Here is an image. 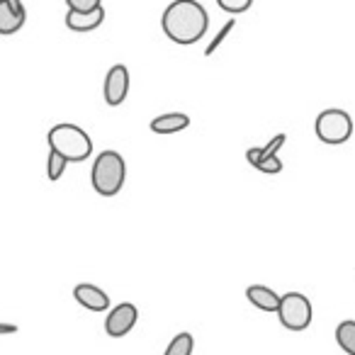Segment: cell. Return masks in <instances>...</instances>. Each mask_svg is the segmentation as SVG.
Masks as SVG:
<instances>
[{
    "instance_id": "1",
    "label": "cell",
    "mask_w": 355,
    "mask_h": 355,
    "mask_svg": "<svg viewBox=\"0 0 355 355\" xmlns=\"http://www.w3.org/2000/svg\"><path fill=\"white\" fill-rule=\"evenodd\" d=\"M161 27L171 42L190 46L198 44L207 35L209 15L198 0H173L171 6L163 10Z\"/></svg>"
},
{
    "instance_id": "2",
    "label": "cell",
    "mask_w": 355,
    "mask_h": 355,
    "mask_svg": "<svg viewBox=\"0 0 355 355\" xmlns=\"http://www.w3.org/2000/svg\"><path fill=\"white\" fill-rule=\"evenodd\" d=\"M46 139H49L51 151L59 153L66 163H80L85 158H90V153H93V139L78 124H56V127L49 129V137Z\"/></svg>"
},
{
    "instance_id": "3",
    "label": "cell",
    "mask_w": 355,
    "mask_h": 355,
    "mask_svg": "<svg viewBox=\"0 0 355 355\" xmlns=\"http://www.w3.org/2000/svg\"><path fill=\"white\" fill-rule=\"evenodd\" d=\"M124 178H127V163L117 151H103L93 161L90 180H93V190L103 198L117 195L124 185Z\"/></svg>"
},
{
    "instance_id": "4",
    "label": "cell",
    "mask_w": 355,
    "mask_h": 355,
    "mask_svg": "<svg viewBox=\"0 0 355 355\" xmlns=\"http://www.w3.org/2000/svg\"><path fill=\"white\" fill-rule=\"evenodd\" d=\"M277 319L287 331H306L314 319V309L311 302L302 292H287L280 297V306H277Z\"/></svg>"
},
{
    "instance_id": "5",
    "label": "cell",
    "mask_w": 355,
    "mask_h": 355,
    "mask_svg": "<svg viewBox=\"0 0 355 355\" xmlns=\"http://www.w3.org/2000/svg\"><path fill=\"white\" fill-rule=\"evenodd\" d=\"M316 137L324 144L338 146L353 137V119L345 110L329 107L316 117Z\"/></svg>"
},
{
    "instance_id": "6",
    "label": "cell",
    "mask_w": 355,
    "mask_h": 355,
    "mask_svg": "<svg viewBox=\"0 0 355 355\" xmlns=\"http://www.w3.org/2000/svg\"><path fill=\"white\" fill-rule=\"evenodd\" d=\"M139 319V309L132 304V302H122L114 309H110L107 319H105V331H107L110 338H122L129 331L137 326Z\"/></svg>"
},
{
    "instance_id": "7",
    "label": "cell",
    "mask_w": 355,
    "mask_h": 355,
    "mask_svg": "<svg viewBox=\"0 0 355 355\" xmlns=\"http://www.w3.org/2000/svg\"><path fill=\"white\" fill-rule=\"evenodd\" d=\"M105 103L110 107H117L127 100V93H129V69L124 64H117L107 71L105 76Z\"/></svg>"
},
{
    "instance_id": "8",
    "label": "cell",
    "mask_w": 355,
    "mask_h": 355,
    "mask_svg": "<svg viewBox=\"0 0 355 355\" xmlns=\"http://www.w3.org/2000/svg\"><path fill=\"white\" fill-rule=\"evenodd\" d=\"M73 300L78 302L83 309L88 311H105L110 309V297L105 290H100L98 285H90V282H80L73 287Z\"/></svg>"
},
{
    "instance_id": "9",
    "label": "cell",
    "mask_w": 355,
    "mask_h": 355,
    "mask_svg": "<svg viewBox=\"0 0 355 355\" xmlns=\"http://www.w3.org/2000/svg\"><path fill=\"white\" fill-rule=\"evenodd\" d=\"M105 22V10L98 8V10H90V12H78V10H69L66 12V27L73 32H93L98 30L100 25Z\"/></svg>"
},
{
    "instance_id": "10",
    "label": "cell",
    "mask_w": 355,
    "mask_h": 355,
    "mask_svg": "<svg viewBox=\"0 0 355 355\" xmlns=\"http://www.w3.org/2000/svg\"><path fill=\"white\" fill-rule=\"evenodd\" d=\"M246 297L261 311H277V306H280V295L266 285H251L246 290Z\"/></svg>"
},
{
    "instance_id": "11",
    "label": "cell",
    "mask_w": 355,
    "mask_h": 355,
    "mask_svg": "<svg viewBox=\"0 0 355 355\" xmlns=\"http://www.w3.org/2000/svg\"><path fill=\"white\" fill-rule=\"evenodd\" d=\"M190 127V117L185 112H166L158 114L151 122V132L156 134H178Z\"/></svg>"
},
{
    "instance_id": "12",
    "label": "cell",
    "mask_w": 355,
    "mask_h": 355,
    "mask_svg": "<svg viewBox=\"0 0 355 355\" xmlns=\"http://www.w3.org/2000/svg\"><path fill=\"white\" fill-rule=\"evenodd\" d=\"M25 20H27L25 12L12 10L6 0H0V35L10 37V35H15V32H20Z\"/></svg>"
},
{
    "instance_id": "13",
    "label": "cell",
    "mask_w": 355,
    "mask_h": 355,
    "mask_svg": "<svg viewBox=\"0 0 355 355\" xmlns=\"http://www.w3.org/2000/svg\"><path fill=\"white\" fill-rule=\"evenodd\" d=\"M336 343L340 345V350L348 355H355V321L345 319L336 326Z\"/></svg>"
},
{
    "instance_id": "14",
    "label": "cell",
    "mask_w": 355,
    "mask_h": 355,
    "mask_svg": "<svg viewBox=\"0 0 355 355\" xmlns=\"http://www.w3.org/2000/svg\"><path fill=\"white\" fill-rule=\"evenodd\" d=\"M193 350H195L193 334L183 331V334L173 336V340L168 343V348H166V353H163V355H193Z\"/></svg>"
},
{
    "instance_id": "15",
    "label": "cell",
    "mask_w": 355,
    "mask_h": 355,
    "mask_svg": "<svg viewBox=\"0 0 355 355\" xmlns=\"http://www.w3.org/2000/svg\"><path fill=\"white\" fill-rule=\"evenodd\" d=\"M66 171V161L59 156V153L49 151V161H46V175H49L51 183H56V180H61V175H64Z\"/></svg>"
},
{
    "instance_id": "16",
    "label": "cell",
    "mask_w": 355,
    "mask_h": 355,
    "mask_svg": "<svg viewBox=\"0 0 355 355\" xmlns=\"http://www.w3.org/2000/svg\"><path fill=\"white\" fill-rule=\"evenodd\" d=\"M217 6L229 15H241L253 6V0H217Z\"/></svg>"
},
{
    "instance_id": "17",
    "label": "cell",
    "mask_w": 355,
    "mask_h": 355,
    "mask_svg": "<svg viewBox=\"0 0 355 355\" xmlns=\"http://www.w3.org/2000/svg\"><path fill=\"white\" fill-rule=\"evenodd\" d=\"M234 27H236V20H234V17H232V20H229V22H227V25H224V27H222V32H219V35H217V37H214V40H212V42H209V46H207V49H205V54H207V56H212V54H214V51H217V49H219V46H222V44H224V40H227V37H229V35H232V30H234Z\"/></svg>"
},
{
    "instance_id": "18",
    "label": "cell",
    "mask_w": 355,
    "mask_h": 355,
    "mask_svg": "<svg viewBox=\"0 0 355 355\" xmlns=\"http://www.w3.org/2000/svg\"><path fill=\"white\" fill-rule=\"evenodd\" d=\"M258 171L266 173V175H277V173L282 171V161L277 156H266L261 163H258Z\"/></svg>"
},
{
    "instance_id": "19",
    "label": "cell",
    "mask_w": 355,
    "mask_h": 355,
    "mask_svg": "<svg viewBox=\"0 0 355 355\" xmlns=\"http://www.w3.org/2000/svg\"><path fill=\"white\" fill-rule=\"evenodd\" d=\"M69 10H78V12H90L103 8V0H66Z\"/></svg>"
},
{
    "instance_id": "20",
    "label": "cell",
    "mask_w": 355,
    "mask_h": 355,
    "mask_svg": "<svg viewBox=\"0 0 355 355\" xmlns=\"http://www.w3.org/2000/svg\"><path fill=\"white\" fill-rule=\"evenodd\" d=\"M285 144H287V134H275V137H272L270 141L263 146V158H266V156H277V151H280ZM263 158H261V161H263Z\"/></svg>"
},
{
    "instance_id": "21",
    "label": "cell",
    "mask_w": 355,
    "mask_h": 355,
    "mask_svg": "<svg viewBox=\"0 0 355 355\" xmlns=\"http://www.w3.org/2000/svg\"><path fill=\"white\" fill-rule=\"evenodd\" d=\"M261 158H263V148H261V146H251V148L246 151V161L251 163L253 168H256L258 163H261Z\"/></svg>"
},
{
    "instance_id": "22",
    "label": "cell",
    "mask_w": 355,
    "mask_h": 355,
    "mask_svg": "<svg viewBox=\"0 0 355 355\" xmlns=\"http://www.w3.org/2000/svg\"><path fill=\"white\" fill-rule=\"evenodd\" d=\"M10 334H17L15 324H0V336H10Z\"/></svg>"
},
{
    "instance_id": "23",
    "label": "cell",
    "mask_w": 355,
    "mask_h": 355,
    "mask_svg": "<svg viewBox=\"0 0 355 355\" xmlns=\"http://www.w3.org/2000/svg\"><path fill=\"white\" fill-rule=\"evenodd\" d=\"M6 3L12 8V10H17V12H25V6H22V0H6Z\"/></svg>"
}]
</instances>
